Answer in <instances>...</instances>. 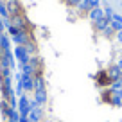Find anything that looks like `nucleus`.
Returning <instances> with one entry per match:
<instances>
[{
	"instance_id": "f257e3e1",
	"label": "nucleus",
	"mask_w": 122,
	"mask_h": 122,
	"mask_svg": "<svg viewBox=\"0 0 122 122\" xmlns=\"http://www.w3.org/2000/svg\"><path fill=\"white\" fill-rule=\"evenodd\" d=\"M5 120V101H4V76H2V61H0V122Z\"/></svg>"
}]
</instances>
